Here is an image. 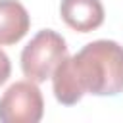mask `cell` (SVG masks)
Wrapping results in <instances>:
<instances>
[{"label":"cell","mask_w":123,"mask_h":123,"mask_svg":"<svg viewBox=\"0 0 123 123\" xmlns=\"http://www.w3.org/2000/svg\"><path fill=\"white\" fill-rule=\"evenodd\" d=\"M44 115V98L38 83L15 81L0 98L2 123H38Z\"/></svg>","instance_id":"cell-3"},{"label":"cell","mask_w":123,"mask_h":123,"mask_svg":"<svg viewBox=\"0 0 123 123\" xmlns=\"http://www.w3.org/2000/svg\"><path fill=\"white\" fill-rule=\"evenodd\" d=\"M50 79L54 96L63 106H75L85 94L117 96L123 92V46L108 38L92 40L65 56Z\"/></svg>","instance_id":"cell-1"},{"label":"cell","mask_w":123,"mask_h":123,"mask_svg":"<svg viewBox=\"0 0 123 123\" xmlns=\"http://www.w3.org/2000/svg\"><path fill=\"white\" fill-rule=\"evenodd\" d=\"M10 73H12V62H10L8 54L0 48V86L10 79Z\"/></svg>","instance_id":"cell-6"},{"label":"cell","mask_w":123,"mask_h":123,"mask_svg":"<svg viewBox=\"0 0 123 123\" xmlns=\"http://www.w3.org/2000/svg\"><path fill=\"white\" fill-rule=\"evenodd\" d=\"M67 56L65 38L54 29L38 31L21 50V71L33 83H44L52 77L58 63Z\"/></svg>","instance_id":"cell-2"},{"label":"cell","mask_w":123,"mask_h":123,"mask_svg":"<svg viewBox=\"0 0 123 123\" xmlns=\"http://www.w3.org/2000/svg\"><path fill=\"white\" fill-rule=\"evenodd\" d=\"M60 15L69 29L90 33L104 23L106 12L100 0H62Z\"/></svg>","instance_id":"cell-4"},{"label":"cell","mask_w":123,"mask_h":123,"mask_svg":"<svg viewBox=\"0 0 123 123\" xmlns=\"http://www.w3.org/2000/svg\"><path fill=\"white\" fill-rule=\"evenodd\" d=\"M31 27L27 8L17 0H0V46L19 42Z\"/></svg>","instance_id":"cell-5"}]
</instances>
